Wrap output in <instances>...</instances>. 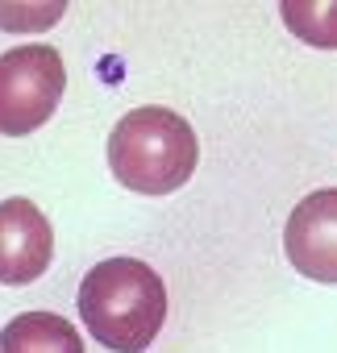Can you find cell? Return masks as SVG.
<instances>
[{
	"label": "cell",
	"mask_w": 337,
	"mask_h": 353,
	"mask_svg": "<svg viewBox=\"0 0 337 353\" xmlns=\"http://www.w3.org/2000/svg\"><path fill=\"white\" fill-rule=\"evenodd\" d=\"M79 320L113 353H142L166 320V283L142 258H104L79 283Z\"/></svg>",
	"instance_id": "6da1fadb"
},
{
	"label": "cell",
	"mask_w": 337,
	"mask_h": 353,
	"mask_svg": "<svg viewBox=\"0 0 337 353\" xmlns=\"http://www.w3.org/2000/svg\"><path fill=\"white\" fill-rule=\"evenodd\" d=\"M108 170L113 179L137 196H171L188 188L200 166L196 129L162 104H142L125 112L108 133Z\"/></svg>",
	"instance_id": "7a4b0ae2"
},
{
	"label": "cell",
	"mask_w": 337,
	"mask_h": 353,
	"mask_svg": "<svg viewBox=\"0 0 337 353\" xmlns=\"http://www.w3.org/2000/svg\"><path fill=\"white\" fill-rule=\"evenodd\" d=\"M67 88V67L55 46H17L0 54V133L26 137L42 129Z\"/></svg>",
	"instance_id": "3957f363"
},
{
	"label": "cell",
	"mask_w": 337,
	"mask_h": 353,
	"mask_svg": "<svg viewBox=\"0 0 337 353\" xmlns=\"http://www.w3.org/2000/svg\"><path fill=\"white\" fill-rule=\"evenodd\" d=\"M283 254L304 279L337 287V188H320L291 208Z\"/></svg>",
	"instance_id": "277c9868"
},
{
	"label": "cell",
	"mask_w": 337,
	"mask_h": 353,
	"mask_svg": "<svg viewBox=\"0 0 337 353\" xmlns=\"http://www.w3.org/2000/svg\"><path fill=\"white\" fill-rule=\"evenodd\" d=\"M55 258V229L42 208L26 196L0 204V283L26 287L46 274Z\"/></svg>",
	"instance_id": "5b68a950"
},
{
	"label": "cell",
	"mask_w": 337,
	"mask_h": 353,
	"mask_svg": "<svg viewBox=\"0 0 337 353\" xmlns=\"http://www.w3.org/2000/svg\"><path fill=\"white\" fill-rule=\"evenodd\" d=\"M0 353H84V336L59 312H21L0 328Z\"/></svg>",
	"instance_id": "8992f818"
},
{
	"label": "cell",
	"mask_w": 337,
	"mask_h": 353,
	"mask_svg": "<svg viewBox=\"0 0 337 353\" xmlns=\"http://www.w3.org/2000/svg\"><path fill=\"white\" fill-rule=\"evenodd\" d=\"M279 17L300 42L316 50H337V0H308V5L304 0H283Z\"/></svg>",
	"instance_id": "52a82bcc"
}]
</instances>
